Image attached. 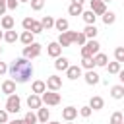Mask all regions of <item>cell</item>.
I'll use <instances>...</instances> for the list:
<instances>
[{
    "label": "cell",
    "instance_id": "19",
    "mask_svg": "<svg viewBox=\"0 0 124 124\" xmlns=\"http://www.w3.org/2000/svg\"><path fill=\"white\" fill-rule=\"evenodd\" d=\"M48 118H50V112H48V108H37V122H43V124H46L48 122Z\"/></svg>",
    "mask_w": 124,
    "mask_h": 124
},
{
    "label": "cell",
    "instance_id": "18",
    "mask_svg": "<svg viewBox=\"0 0 124 124\" xmlns=\"http://www.w3.org/2000/svg\"><path fill=\"white\" fill-rule=\"evenodd\" d=\"M31 91H33L35 95H41V93H45V91H46V85H45V81H43V79H35V81H33V85H31Z\"/></svg>",
    "mask_w": 124,
    "mask_h": 124
},
{
    "label": "cell",
    "instance_id": "9",
    "mask_svg": "<svg viewBox=\"0 0 124 124\" xmlns=\"http://www.w3.org/2000/svg\"><path fill=\"white\" fill-rule=\"evenodd\" d=\"M83 79H85L87 85H97V83L101 81V78H99V74H97L95 70H87L85 76H83Z\"/></svg>",
    "mask_w": 124,
    "mask_h": 124
},
{
    "label": "cell",
    "instance_id": "42",
    "mask_svg": "<svg viewBox=\"0 0 124 124\" xmlns=\"http://www.w3.org/2000/svg\"><path fill=\"white\" fill-rule=\"evenodd\" d=\"M6 72H8V64H6V62H0V76L6 74Z\"/></svg>",
    "mask_w": 124,
    "mask_h": 124
},
{
    "label": "cell",
    "instance_id": "11",
    "mask_svg": "<svg viewBox=\"0 0 124 124\" xmlns=\"http://www.w3.org/2000/svg\"><path fill=\"white\" fill-rule=\"evenodd\" d=\"M70 33V39H72V43H76V45H79V46H83L85 45V35L81 33V31H68Z\"/></svg>",
    "mask_w": 124,
    "mask_h": 124
},
{
    "label": "cell",
    "instance_id": "24",
    "mask_svg": "<svg viewBox=\"0 0 124 124\" xmlns=\"http://www.w3.org/2000/svg\"><path fill=\"white\" fill-rule=\"evenodd\" d=\"M81 17H83L85 25H95V19H97V16H95L91 10H87V12H81Z\"/></svg>",
    "mask_w": 124,
    "mask_h": 124
},
{
    "label": "cell",
    "instance_id": "1",
    "mask_svg": "<svg viewBox=\"0 0 124 124\" xmlns=\"http://www.w3.org/2000/svg\"><path fill=\"white\" fill-rule=\"evenodd\" d=\"M8 74H10L12 81H16V83H25V81H29V79L33 78V64H31V60H27V58H23V56L14 58L12 64L8 66Z\"/></svg>",
    "mask_w": 124,
    "mask_h": 124
},
{
    "label": "cell",
    "instance_id": "30",
    "mask_svg": "<svg viewBox=\"0 0 124 124\" xmlns=\"http://www.w3.org/2000/svg\"><path fill=\"white\" fill-rule=\"evenodd\" d=\"M81 12H83V6H79V4H70V8H68V14L70 16H81Z\"/></svg>",
    "mask_w": 124,
    "mask_h": 124
},
{
    "label": "cell",
    "instance_id": "26",
    "mask_svg": "<svg viewBox=\"0 0 124 124\" xmlns=\"http://www.w3.org/2000/svg\"><path fill=\"white\" fill-rule=\"evenodd\" d=\"M19 41L27 46V45H31V43H35V35L31 33V31H23L21 35H19Z\"/></svg>",
    "mask_w": 124,
    "mask_h": 124
},
{
    "label": "cell",
    "instance_id": "14",
    "mask_svg": "<svg viewBox=\"0 0 124 124\" xmlns=\"http://www.w3.org/2000/svg\"><path fill=\"white\" fill-rule=\"evenodd\" d=\"M66 78H68V79H78V78H81V68H79L78 64H76V66H68Z\"/></svg>",
    "mask_w": 124,
    "mask_h": 124
},
{
    "label": "cell",
    "instance_id": "4",
    "mask_svg": "<svg viewBox=\"0 0 124 124\" xmlns=\"http://www.w3.org/2000/svg\"><path fill=\"white\" fill-rule=\"evenodd\" d=\"M39 97H41V103L50 105V107H54V105L60 103V93H56V91H45V93H41Z\"/></svg>",
    "mask_w": 124,
    "mask_h": 124
},
{
    "label": "cell",
    "instance_id": "15",
    "mask_svg": "<svg viewBox=\"0 0 124 124\" xmlns=\"http://www.w3.org/2000/svg\"><path fill=\"white\" fill-rule=\"evenodd\" d=\"M103 107H105V101H103V97L95 95V97H91V99H89V108H91V110H101Z\"/></svg>",
    "mask_w": 124,
    "mask_h": 124
},
{
    "label": "cell",
    "instance_id": "32",
    "mask_svg": "<svg viewBox=\"0 0 124 124\" xmlns=\"http://www.w3.org/2000/svg\"><path fill=\"white\" fill-rule=\"evenodd\" d=\"M110 124H124V116H122L120 110L112 112V116H110Z\"/></svg>",
    "mask_w": 124,
    "mask_h": 124
},
{
    "label": "cell",
    "instance_id": "39",
    "mask_svg": "<svg viewBox=\"0 0 124 124\" xmlns=\"http://www.w3.org/2000/svg\"><path fill=\"white\" fill-rule=\"evenodd\" d=\"M33 35H39V33H43V27H41V23L39 21H33V25H31V29H29Z\"/></svg>",
    "mask_w": 124,
    "mask_h": 124
},
{
    "label": "cell",
    "instance_id": "38",
    "mask_svg": "<svg viewBox=\"0 0 124 124\" xmlns=\"http://www.w3.org/2000/svg\"><path fill=\"white\" fill-rule=\"evenodd\" d=\"M91 108H89V105H85V107H81V108H78V114H81L83 118H87V116H91Z\"/></svg>",
    "mask_w": 124,
    "mask_h": 124
},
{
    "label": "cell",
    "instance_id": "13",
    "mask_svg": "<svg viewBox=\"0 0 124 124\" xmlns=\"http://www.w3.org/2000/svg\"><path fill=\"white\" fill-rule=\"evenodd\" d=\"M68 66H70V60H68L66 56H58V58L54 60V68H56L58 72H66Z\"/></svg>",
    "mask_w": 124,
    "mask_h": 124
},
{
    "label": "cell",
    "instance_id": "34",
    "mask_svg": "<svg viewBox=\"0 0 124 124\" xmlns=\"http://www.w3.org/2000/svg\"><path fill=\"white\" fill-rule=\"evenodd\" d=\"M23 122H25V124H37V114L29 110V112L23 116Z\"/></svg>",
    "mask_w": 124,
    "mask_h": 124
},
{
    "label": "cell",
    "instance_id": "22",
    "mask_svg": "<svg viewBox=\"0 0 124 124\" xmlns=\"http://www.w3.org/2000/svg\"><path fill=\"white\" fill-rule=\"evenodd\" d=\"M56 43H58V45H60L62 48H64V46H70V45H72V39H70V33H68V31H64V33H60V35H58V41H56Z\"/></svg>",
    "mask_w": 124,
    "mask_h": 124
},
{
    "label": "cell",
    "instance_id": "6",
    "mask_svg": "<svg viewBox=\"0 0 124 124\" xmlns=\"http://www.w3.org/2000/svg\"><path fill=\"white\" fill-rule=\"evenodd\" d=\"M45 85H46V91H58L60 87H62V78L60 76H48L46 78V81H45Z\"/></svg>",
    "mask_w": 124,
    "mask_h": 124
},
{
    "label": "cell",
    "instance_id": "40",
    "mask_svg": "<svg viewBox=\"0 0 124 124\" xmlns=\"http://www.w3.org/2000/svg\"><path fill=\"white\" fill-rule=\"evenodd\" d=\"M17 6H19L17 0H6V10H16Z\"/></svg>",
    "mask_w": 124,
    "mask_h": 124
},
{
    "label": "cell",
    "instance_id": "10",
    "mask_svg": "<svg viewBox=\"0 0 124 124\" xmlns=\"http://www.w3.org/2000/svg\"><path fill=\"white\" fill-rule=\"evenodd\" d=\"M76 116H78V108H76V107H72V105H70V107L62 108V118H64L66 122H72Z\"/></svg>",
    "mask_w": 124,
    "mask_h": 124
},
{
    "label": "cell",
    "instance_id": "49",
    "mask_svg": "<svg viewBox=\"0 0 124 124\" xmlns=\"http://www.w3.org/2000/svg\"><path fill=\"white\" fill-rule=\"evenodd\" d=\"M17 2H29V0H17Z\"/></svg>",
    "mask_w": 124,
    "mask_h": 124
},
{
    "label": "cell",
    "instance_id": "47",
    "mask_svg": "<svg viewBox=\"0 0 124 124\" xmlns=\"http://www.w3.org/2000/svg\"><path fill=\"white\" fill-rule=\"evenodd\" d=\"M2 37H4V33H2V31H0V41H2Z\"/></svg>",
    "mask_w": 124,
    "mask_h": 124
},
{
    "label": "cell",
    "instance_id": "44",
    "mask_svg": "<svg viewBox=\"0 0 124 124\" xmlns=\"http://www.w3.org/2000/svg\"><path fill=\"white\" fill-rule=\"evenodd\" d=\"M8 124H25V122H23V118H21V120L16 118V120H12V122H8Z\"/></svg>",
    "mask_w": 124,
    "mask_h": 124
},
{
    "label": "cell",
    "instance_id": "16",
    "mask_svg": "<svg viewBox=\"0 0 124 124\" xmlns=\"http://www.w3.org/2000/svg\"><path fill=\"white\" fill-rule=\"evenodd\" d=\"M54 29H56V31H60V33L68 31V29H70V23H68V19H64V17H58V19H54Z\"/></svg>",
    "mask_w": 124,
    "mask_h": 124
},
{
    "label": "cell",
    "instance_id": "3",
    "mask_svg": "<svg viewBox=\"0 0 124 124\" xmlns=\"http://www.w3.org/2000/svg\"><path fill=\"white\" fill-rule=\"evenodd\" d=\"M6 112H19L21 110V99H19V95L17 93H12V95H8V99H6V108H4Z\"/></svg>",
    "mask_w": 124,
    "mask_h": 124
},
{
    "label": "cell",
    "instance_id": "27",
    "mask_svg": "<svg viewBox=\"0 0 124 124\" xmlns=\"http://www.w3.org/2000/svg\"><path fill=\"white\" fill-rule=\"evenodd\" d=\"M110 95H112V99H122L124 97V85H112Z\"/></svg>",
    "mask_w": 124,
    "mask_h": 124
},
{
    "label": "cell",
    "instance_id": "7",
    "mask_svg": "<svg viewBox=\"0 0 124 124\" xmlns=\"http://www.w3.org/2000/svg\"><path fill=\"white\" fill-rule=\"evenodd\" d=\"M89 6H91V12L95 16H103L107 12V4L101 2V0H89Z\"/></svg>",
    "mask_w": 124,
    "mask_h": 124
},
{
    "label": "cell",
    "instance_id": "46",
    "mask_svg": "<svg viewBox=\"0 0 124 124\" xmlns=\"http://www.w3.org/2000/svg\"><path fill=\"white\" fill-rule=\"evenodd\" d=\"M46 124H60V122H56V120H52V122H50V120H48Z\"/></svg>",
    "mask_w": 124,
    "mask_h": 124
},
{
    "label": "cell",
    "instance_id": "25",
    "mask_svg": "<svg viewBox=\"0 0 124 124\" xmlns=\"http://www.w3.org/2000/svg\"><path fill=\"white\" fill-rule=\"evenodd\" d=\"M39 23H41L43 31H48L50 27H54V17H52V16H45V17H43Z\"/></svg>",
    "mask_w": 124,
    "mask_h": 124
},
{
    "label": "cell",
    "instance_id": "36",
    "mask_svg": "<svg viewBox=\"0 0 124 124\" xmlns=\"http://www.w3.org/2000/svg\"><path fill=\"white\" fill-rule=\"evenodd\" d=\"M29 4H31V8H33L35 12H39V10H43L45 0H29Z\"/></svg>",
    "mask_w": 124,
    "mask_h": 124
},
{
    "label": "cell",
    "instance_id": "43",
    "mask_svg": "<svg viewBox=\"0 0 124 124\" xmlns=\"http://www.w3.org/2000/svg\"><path fill=\"white\" fill-rule=\"evenodd\" d=\"M6 14V0H0V16Z\"/></svg>",
    "mask_w": 124,
    "mask_h": 124
},
{
    "label": "cell",
    "instance_id": "48",
    "mask_svg": "<svg viewBox=\"0 0 124 124\" xmlns=\"http://www.w3.org/2000/svg\"><path fill=\"white\" fill-rule=\"evenodd\" d=\"M101 2H105V4H107V2H110V0H101Z\"/></svg>",
    "mask_w": 124,
    "mask_h": 124
},
{
    "label": "cell",
    "instance_id": "20",
    "mask_svg": "<svg viewBox=\"0 0 124 124\" xmlns=\"http://www.w3.org/2000/svg\"><path fill=\"white\" fill-rule=\"evenodd\" d=\"M14 17L12 16H2V21H0V25H2V29L4 31H10V29H14Z\"/></svg>",
    "mask_w": 124,
    "mask_h": 124
},
{
    "label": "cell",
    "instance_id": "5",
    "mask_svg": "<svg viewBox=\"0 0 124 124\" xmlns=\"http://www.w3.org/2000/svg\"><path fill=\"white\" fill-rule=\"evenodd\" d=\"M39 54H41V45H39V43H31V45L23 46V58L33 60V58H37Z\"/></svg>",
    "mask_w": 124,
    "mask_h": 124
},
{
    "label": "cell",
    "instance_id": "21",
    "mask_svg": "<svg viewBox=\"0 0 124 124\" xmlns=\"http://www.w3.org/2000/svg\"><path fill=\"white\" fill-rule=\"evenodd\" d=\"M81 33H83V35H85V39L89 41V39H95V37H97V33H99V29H97L95 25H85V29H83Z\"/></svg>",
    "mask_w": 124,
    "mask_h": 124
},
{
    "label": "cell",
    "instance_id": "17",
    "mask_svg": "<svg viewBox=\"0 0 124 124\" xmlns=\"http://www.w3.org/2000/svg\"><path fill=\"white\" fill-rule=\"evenodd\" d=\"M93 62H95V66L103 68V66H107V64H108V56H107L105 52H97V54L93 56Z\"/></svg>",
    "mask_w": 124,
    "mask_h": 124
},
{
    "label": "cell",
    "instance_id": "51",
    "mask_svg": "<svg viewBox=\"0 0 124 124\" xmlns=\"http://www.w3.org/2000/svg\"><path fill=\"white\" fill-rule=\"evenodd\" d=\"M68 124H74V122H68Z\"/></svg>",
    "mask_w": 124,
    "mask_h": 124
},
{
    "label": "cell",
    "instance_id": "12",
    "mask_svg": "<svg viewBox=\"0 0 124 124\" xmlns=\"http://www.w3.org/2000/svg\"><path fill=\"white\" fill-rule=\"evenodd\" d=\"M41 97L39 95H35V93H31L29 97H27V107L31 108V110H37V108H41Z\"/></svg>",
    "mask_w": 124,
    "mask_h": 124
},
{
    "label": "cell",
    "instance_id": "35",
    "mask_svg": "<svg viewBox=\"0 0 124 124\" xmlns=\"http://www.w3.org/2000/svg\"><path fill=\"white\" fill-rule=\"evenodd\" d=\"M114 58H116V62H124V48L122 46H116V50H114Z\"/></svg>",
    "mask_w": 124,
    "mask_h": 124
},
{
    "label": "cell",
    "instance_id": "8",
    "mask_svg": "<svg viewBox=\"0 0 124 124\" xmlns=\"http://www.w3.org/2000/svg\"><path fill=\"white\" fill-rule=\"evenodd\" d=\"M46 54H48V56H52V58H58V56L62 54V46H60L56 41H52V43H48V45H46Z\"/></svg>",
    "mask_w": 124,
    "mask_h": 124
},
{
    "label": "cell",
    "instance_id": "23",
    "mask_svg": "<svg viewBox=\"0 0 124 124\" xmlns=\"http://www.w3.org/2000/svg\"><path fill=\"white\" fill-rule=\"evenodd\" d=\"M2 93H6V95H12V93H16V81H12V79H6V81L2 83Z\"/></svg>",
    "mask_w": 124,
    "mask_h": 124
},
{
    "label": "cell",
    "instance_id": "2",
    "mask_svg": "<svg viewBox=\"0 0 124 124\" xmlns=\"http://www.w3.org/2000/svg\"><path fill=\"white\" fill-rule=\"evenodd\" d=\"M99 48H101V45H99L95 39L85 41V45L81 46V58H93V56L99 52Z\"/></svg>",
    "mask_w": 124,
    "mask_h": 124
},
{
    "label": "cell",
    "instance_id": "31",
    "mask_svg": "<svg viewBox=\"0 0 124 124\" xmlns=\"http://www.w3.org/2000/svg\"><path fill=\"white\" fill-rule=\"evenodd\" d=\"M105 68L108 70V74H118V72L122 70V64H120V62H108Z\"/></svg>",
    "mask_w": 124,
    "mask_h": 124
},
{
    "label": "cell",
    "instance_id": "29",
    "mask_svg": "<svg viewBox=\"0 0 124 124\" xmlns=\"http://www.w3.org/2000/svg\"><path fill=\"white\" fill-rule=\"evenodd\" d=\"M114 21H116V14L114 12H105L103 14V23L105 25H112Z\"/></svg>",
    "mask_w": 124,
    "mask_h": 124
},
{
    "label": "cell",
    "instance_id": "45",
    "mask_svg": "<svg viewBox=\"0 0 124 124\" xmlns=\"http://www.w3.org/2000/svg\"><path fill=\"white\" fill-rule=\"evenodd\" d=\"M83 2L85 0H72V4H79V6H83Z\"/></svg>",
    "mask_w": 124,
    "mask_h": 124
},
{
    "label": "cell",
    "instance_id": "28",
    "mask_svg": "<svg viewBox=\"0 0 124 124\" xmlns=\"http://www.w3.org/2000/svg\"><path fill=\"white\" fill-rule=\"evenodd\" d=\"M2 39H4L6 43H16V41L19 39V35L16 33V29H10V31H6V33H4V37H2Z\"/></svg>",
    "mask_w": 124,
    "mask_h": 124
},
{
    "label": "cell",
    "instance_id": "50",
    "mask_svg": "<svg viewBox=\"0 0 124 124\" xmlns=\"http://www.w3.org/2000/svg\"><path fill=\"white\" fill-rule=\"evenodd\" d=\"M0 54H2V46H0Z\"/></svg>",
    "mask_w": 124,
    "mask_h": 124
},
{
    "label": "cell",
    "instance_id": "33",
    "mask_svg": "<svg viewBox=\"0 0 124 124\" xmlns=\"http://www.w3.org/2000/svg\"><path fill=\"white\" fill-rule=\"evenodd\" d=\"M81 70L85 68V70H93L95 68V62H93V58H81V66H79Z\"/></svg>",
    "mask_w": 124,
    "mask_h": 124
},
{
    "label": "cell",
    "instance_id": "41",
    "mask_svg": "<svg viewBox=\"0 0 124 124\" xmlns=\"http://www.w3.org/2000/svg\"><path fill=\"white\" fill-rule=\"evenodd\" d=\"M0 124H8V112L4 108H0Z\"/></svg>",
    "mask_w": 124,
    "mask_h": 124
},
{
    "label": "cell",
    "instance_id": "37",
    "mask_svg": "<svg viewBox=\"0 0 124 124\" xmlns=\"http://www.w3.org/2000/svg\"><path fill=\"white\" fill-rule=\"evenodd\" d=\"M33 21H35V19H33L31 16H27V17H23V21H21V25H23V29H25V31H29V29H31V25H33Z\"/></svg>",
    "mask_w": 124,
    "mask_h": 124
}]
</instances>
